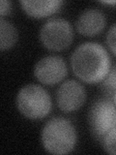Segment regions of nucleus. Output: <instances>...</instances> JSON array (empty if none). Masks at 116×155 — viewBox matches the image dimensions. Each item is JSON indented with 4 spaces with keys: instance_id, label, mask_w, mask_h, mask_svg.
<instances>
[{
    "instance_id": "obj_1",
    "label": "nucleus",
    "mask_w": 116,
    "mask_h": 155,
    "mask_svg": "<svg viewBox=\"0 0 116 155\" xmlns=\"http://www.w3.org/2000/svg\"><path fill=\"white\" fill-rule=\"evenodd\" d=\"M74 74L86 84L103 81L111 68L108 51L98 43L86 42L79 45L71 56Z\"/></svg>"
},
{
    "instance_id": "obj_2",
    "label": "nucleus",
    "mask_w": 116,
    "mask_h": 155,
    "mask_svg": "<svg viewBox=\"0 0 116 155\" xmlns=\"http://www.w3.org/2000/svg\"><path fill=\"white\" fill-rule=\"evenodd\" d=\"M42 143L51 154H68L75 148L76 132L70 120L63 117L51 118L42 130Z\"/></svg>"
},
{
    "instance_id": "obj_3",
    "label": "nucleus",
    "mask_w": 116,
    "mask_h": 155,
    "mask_svg": "<svg viewBox=\"0 0 116 155\" xmlns=\"http://www.w3.org/2000/svg\"><path fill=\"white\" fill-rule=\"evenodd\" d=\"M51 98L48 92L35 84H27L18 91L17 107L23 116L29 119H42L51 110Z\"/></svg>"
},
{
    "instance_id": "obj_4",
    "label": "nucleus",
    "mask_w": 116,
    "mask_h": 155,
    "mask_svg": "<svg viewBox=\"0 0 116 155\" xmlns=\"http://www.w3.org/2000/svg\"><path fill=\"white\" fill-rule=\"evenodd\" d=\"M40 40L47 50L64 51L71 46L74 40V30L71 23L65 18H50L41 28Z\"/></svg>"
},
{
    "instance_id": "obj_5",
    "label": "nucleus",
    "mask_w": 116,
    "mask_h": 155,
    "mask_svg": "<svg viewBox=\"0 0 116 155\" xmlns=\"http://www.w3.org/2000/svg\"><path fill=\"white\" fill-rule=\"evenodd\" d=\"M88 122L92 134L97 140H104L116 128V106L109 98L97 100L91 106Z\"/></svg>"
},
{
    "instance_id": "obj_6",
    "label": "nucleus",
    "mask_w": 116,
    "mask_h": 155,
    "mask_svg": "<svg viewBox=\"0 0 116 155\" xmlns=\"http://www.w3.org/2000/svg\"><path fill=\"white\" fill-rule=\"evenodd\" d=\"M68 68L65 60L57 55H48L39 60L34 67V76L43 84L54 85L65 79Z\"/></svg>"
},
{
    "instance_id": "obj_7",
    "label": "nucleus",
    "mask_w": 116,
    "mask_h": 155,
    "mask_svg": "<svg viewBox=\"0 0 116 155\" xmlns=\"http://www.w3.org/2000/svg\"><path fill=\"white\" fill-rule=\"evenodd\" d=\"M86 97L84 86L75 80H70L63 82L57 89L56 103L62 111L72 113L84 105Z\"/></svg>"
},
{
    "instance_id": "obj_8",
    "label": "nucleus",
    "mask_w": 116,
    "mask_h": 155,
    "mask_svg": "<svg viewBox=\"0 0 116 155\" xmlns=\"http://www.w3.org/2000/svg\"><path fill=\"white\" fill-rule=\"evenodd\" d=\"M105 26V17L98 9H88L82 12L76 21V29L81 35L92 37L98 35Z\"/></svg>"
},
{
    "instance_id": "obj_9",
    "label": "nucleus",
    "mask_w": 116,
    "mask_h": 155,
    "mask_svg": "<svg viewBox=\"0 0 116 155\" xmlns=\"http://www.w3.org/2000/svg\"><path fill=\"white\" fill-rule=\"evenodd\" d=\"M22 9L28 16L36 18H42L55 14L60 9L62 1L59 0H46V1H26L19 2Z\"/></svg>"
},
{
    "instance_id": "obj_10",
    "label": "nucleus",
    "mask_w": 116,
    "mask_h": 155,
    "mask_svg": "<svg viewBox=\"0 0 116 155\" xmlns=\"http://www.w3.org/2000/svg\"><path fill=\"white\" fill-rule=\"evenodd\" d=\"M18 41V30L4 18H0V48L7 51L12 48Z\"/></svg>"
},
{
    "instance_id": "obj_11",
    "label": "nucleus",
    "mask_w": 116,
    "mask_h": 155,
    "mask_svg": "<svg viewBox=\"0 0 116 155\" xmlns=\"http://www.w3.org/2000/svg\"><path fill=\"white\" fill-rule=\"evenodd\" d=\"M102 89L108 97H112L116 92V65L111 67L108 75L102 81Z\"/></svg>"
},
{
    "instance_id": "obj_12",
    "label": "nucleus",
    "mask_w": 116,
    "mask_h": 155,
    "mask_svg": "<svg viewBox=\"0 0 116 155\" xmlns=\"http://www.w3.org/2000/svg\"><path fill=\"white\" fill-rule=\"evenodd\" d=\"M105 150L109 154H116V128L111 130L103 140Z\"/></svg>"
},
{
    "instance_id": "obj_13",
    "label": "nucleus",
    "mask_w": 116,
    "mask_h": 155,
    "mask_svg": "<svg viewBox=\"0 0 116 155\" xmlns=\"http://www.w3.org/2000/svg\"><path fill=\"white\" fill-rule=\"evenodd\" d=\"M105 41L110 51L116 55V23L109 28L108 34H106Z\"/></svg>"
},
{
    "instance_id": "obj_14",
    "label": "nucleus",
    "mask_w": 116,
    "mask_h": 155,
    "mask_svg": "<svg viewBox=\"0 0 116 155\" xmlns=\"http://www.w3.org/2000/svg\"><path fill=\"white\" fill-rule=\"evenodd\" d=\"M12 10V2L7 1V0H1L0 1V14L1 18H4L6 15L10 14Z\"/></svg>"
},
{
    "instance_id": "obj_15",
    "label": "nucleus",
    "mask_w": 116,
    "mask_h": 155,
    "mask_svg": "<svg viewBox=\"0 0 116 155\" xmlns=\"http://www.w3.org/2000/svg\"><path fill=\"white\" fill-rule=\"evenodd\" d=\"M105 4H116V1H104Z\"/></svg>"
},
{
    "instance_id": "obj_16",
    "label": "nucleus",
    "mask_w": 116,
    "mask_h": 155,
    "mask_svg": "<svg viewBox=\"0 0 116 155\" xmlns=\"http://www.w3.org/2000/svg\"><path fill=\"white\" fill-rule=\"evenodd\" d=\"M113 102H114V104H115V106H116V92H115V94H114V96H113Z\"/></svg>"
}]
</instances>
